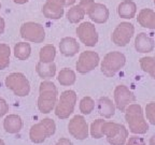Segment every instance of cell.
I'll return each instance as SVG.
<instances>
[{
	"instance_id": "cell-15",
	"label": "cell",
	"mask_w": 155,
	"mask_h": 145,
	"mask_svg": "<svg viewBox=\"0 0 155 145\" xmlns=\"http://www.w3.org/2000/svg\"><path fill=\"white\" fill-rule=\"evenodd\" d=\"M154 40L144 32H140L135 39V48L138 53H150L154 50Z\"/></svg>"
},
{
	"instance_id": "cell-27",
	"label": "cell",
	"mask_w": 155,
	"mask_h": 145,
	"mask_svg": "<svg viewBox=\"0 0 155 145\" xmlns=\"http://www.w3.org/2000/svg\"><path fill=\"white\" fill-rule=\"evenodd\" d=\"M140 66L144 72L149 73L150 76L155 80V56L153 57L147 56L140 58Z\"/></svg>"
},
{
	"instance_id": "cell-41",
	"label": "cell",
	"mask_w": 155,
	"mask_h": 145,
	"mask_svg": "<svg viewBox=\"0 0 155 145\" xmlns=\"http://www.w3.org/2000/svg\"><path fill=\"white\" fill-rule=\"evenodd\" d=\"M0 9H1V3H0Z\"/></svg>"
},
{
	"instance_id": "cell-21",
	"label": "cell",
	"mask_w": 155,
	"mask_h": 145,
	"mask_svg": "<svg viewBox=\"0 0 155 145\" xmlns=\"http://www.w3.org/2000/svg\"><path fill=\"white\" fill-rule=\"evenodd\" d=\"M36 71L38 75L43 80H48L54 77L56 73V65L54 61L52 63H42L39 61L36 66Z\"/></svg>"
},
{
	"instance_id": "cell-36",
	"label": "cell",
	"mask_w": 155,
	"mask_h": 145,
	"mask_svg": "<svg viewBox=\"0 0 155 145\" xmlns=\"http://www.w3.org/2000/svg\"><path fill=\"white\" fill-rule=\"evenodd\" d=\"M15 3H17V5H24V3L28 2L29 0H13Z\"/></svg>"
},
{
	"instance_id": "cell-3",
	"label": "cell",
	"mask_w": 155,
	"mask_h": 145,
	"mask_svg": "<svg viewBox=\"0 0 155 145\" xmlns=\"http://www.w3.org/2000/svg\"><path fill=\"white\" fill-rule=\"evenodd\" d=\"M101 130L110 145H125L128 138V130L122 124L104 121Z\"/></svg>"
},
{
	"instance_id": "cell-6",
	"label": "cell",
	"mask_w": 155,
	"mask_h": 145,
	"mask_svg": "<svg viewBox=\"0 0 155 145\" xmlns=\"http://www.w3.org/2000/svg\"><path fill=\"white\" fill-rule=\"evenodd\" d=\"M77 103V94L73 90H65L61 92L59 100L56 103L55 115L58 118L66 119L73 113Z\"/></svg>"
},
{
	"instance_id": "cell-7",
	"label": "cell",
	"mask_w": 155,
	"mask_h": 145,
	"mask_svg": "<svg viewBox=\"0 0 155 145\" xmlns=\"http://www.w3.org/2000/svg\"><path fill=\"white\" fill-rule=\"evenodd\" d=\"M5 84L17 97H26L30 92V84L23 73L14 72L5 77Z\"/></svg>"
},
{
	"instance_id": "cell-35",
	"label": "cell",
	"mask_w": 155,
	"mask_h": 145,
	"mask_svg": "<svg viewBox=\"0 0 155 145\" xmlns=\"http://www.w3.org/2000/svg\"><path fill=\"white\" fill-rule=\"evenodd\" d=\"M5 21H3V18L1 16H0V36L3 34V31H5Z\"/></svg>"
},
{
	"instance_id": "cell-2",
	"label": "cell",
	"mask_w": 155,
	"mask_h": 145,
	"mask_svg": "<svg viewBox=\"0 0 155 145\" xmlns=\"http://www.w3.org/2000/svg\"><path fill=\"white\" fill-rule=\"evenodd\" d=\"M58 90L53 82L43 81L40 84L38 98V109L43 114H48L53 111L57 103Z\"/></svg>"
},
{
	"instance_id": "cell-33",
	"label": "cell",
	"mask_w": 155,
	"mask_h": 145,
	"mask_svg": "<svg viewBox=\"0 0 155 145\" xmlns=\"http://www.w3.org/2000/svg\"><path fill=\"white\" fill-rule=\"evenodd\" d=\"M8 112H9V105H8L7 101L0 97V117L5 116Z\"/></svg>"
},
{
	"instance_id": "cell-13",
	"label": "cell",
	"mask_w": 155,
	"mask_h": 145,
	"mask_svg": "<svg viewBox=\"0 0 155 145\" xmlns=\"http://www.w3.org/2000/svg\"><path fill=\"white\" fill-rule=\"evenodd\" d=\"M77 34L84 45L93 47L98 42V34L95 26L90 22H84L78 26Z\"/></svg>"
},
{
	"instance_id": "cell-12",
	"label": "cell",
	"mask_w": 155,
	"mask_h": 145,
	"mask_svg": "<svg viewBox=\"0 0 155 145\" xmlns=\"http://www.w3.org/2000/svg\"><path fill=\"white\" fill-rule=\"evenodd\" d=\"M136 101V97L131 90L125 85H119L114 89V102L115 108L121 112H125L126 108Z\"/></svg>"
},
{
	"instance_id": "cell-40",
	"label": "cell",
	"mask_w": 155,
	"mask_h": 145,
	"mask_svg": "<svg viewBox=\"0 0 155 145\" xmlns=\"http://www.w3.org/2000/svg\"><path fill=\"white\" fill-rule=\"evenodd\" d=\"M153 2H154V5H155V0H153Z\"/></svg>"
},
{
	"instance_id": "cell-19",
	"label": "cell",
	"mask_w": 155,
	"mask_h": 145,
	"mask_svg": "<svg viewBox=\"0 0 155 145\" xmlns=\"http://www.w3.org/2000/svg\"><path fill=\"white\" fill-rule=\"evenodd\" d=\"M137 21L143 28L155 30V12L151 9H142L139 12Z\"/></svg>"
},
{
	"instance_id": "cell-11",
	"label": "cell",
	"mask_w": 155,
	"mask_h": 145,
	"mask_svg": "<svg viewBox=\"0 0 155 145\" xmlns=\"http://www.w3.org/2000/svg\"><path fill=\"white\" fill-rule=\"evenodd\" d=\"M99 55L96 52L93 51H85L81 53L79 60L77 61V70L81 74H85V73L91 72L94 70L97 66L99 65Z\"/></svg>"
},
{
	"instance_id": "cell-34",
	"label": "cell",
	"mask_w": 155,
	"mask_h": 145,
	"mask_svg": "<svg viewBox=\"0 0 155 145\" xmlns=\"http://www.w3.org/2000/svg\"><path fill=\"white\" fill-rule=\"evenodd\" d=\"M55 145H73V144H72V142L69 140V139L63 138V139H59V140L56 142Z\"/></svg>"
},
{
	"instance_id": "cell-25",
	"label": "cell",
	"mask_w": 155,
	"mask_h": 145,
	"mask_svg": "<svg viewBox=\"0 0 155 145\" xmlns=\"http://www.w3.org/2000/svg\"><path fill=\"white\" fill-rule=\"evenodd\" d=\"M85 14H86L85 10L80 5H78L72 7L71 9H69V11L67 13V18L71 24H77V23L81 22L84 18Z\"/></svg>"
},
{
	"instance_id": "cell-31",
	"label": "cell",
	"mask_w": 155,
	"mask_h": 145,
	"mask_svg": "<svg viewBox=\"0 0 155 145\" xmlns=\"http://www.w3.org/2000/svg\"><path fill=\"white\" fill-rule=\"evenodd\" d=\"M145 115L150 124L155 126V102H150L145 106Z\"/></svg>"
},
{
	"instance_id": "cell-18",
	"label": "cell",
	"mask_w": 155,
	"mask_h": 145,
	"mask_svg": "<svg viewBox=\"0 0 155 145\" xmlns=\"http://www.w3.org/2000/svg\"><path fill=\"white\" fill-rule=\"evenodd\" d=\"M3 128L8 133H11V134L18 133L23 128V121L21 116L16 114L8 115L3 121Z\"/></svg>"
},
{
	"instance_id": "cell-16",
	"label": "cell",
	"mask_w": 155,
	"mask_h": 145,
	"mask_svg": "<svg viewBox=\"0 0 155 145\" xmlns=\"http://www.w3.org/2000/svg\"><path fill=\"white\" fill-rule=\"evenodd\" d=\"M80 50V45L74 38L71 37H66L61 39L59 43V51L66 57H72Z\"/></svg>"
},
{
	"instance_id": "cell-29",
	"label": "cell",
	"mask_w": 155,
	"mask_h": 145,
	"mask_svg": "<svg viewBox=\"0 0 155 145\" xmlns=\"http://www.w3.org/2000/svg\"><path fill=\"white\" fill-rule=\"evenodd\" d=\"M95 109V101L91 97H84L80 101V111L84 115L91 114Z\"/></svg>"
},
{
	"instance_id": "cell-39",
	"label": "cell",
	"mask_w": 155,
	"mask_h": 145,
	"mask_svg": "<svg viewBox=\"0 0 155 145\" xmlns=\"http://www.w3.org/2000/svg\"><path fill=\"white\" fill-rule=\"evenodd\" d=\"M0 145H5V142H3V140H1V139H0Z\"/></svg>"
},
{
	"instance_id": "cell-32",
	"label": "cell",
	"mask_w": 155,
	"mask_h": 145,
	"mask_svg": "<svg viewBox=\"0 0 155 145\" xmlns=\"http://www.w3.org/2000/svg\"><path fill=\"white\" fill-rule=\"evenodd\" d=\"M125 145H145V141L142 138H139L137 135H133L127 138Z\"/></svg>"
},
{
	"instance_id": "cell-5",
	"label": "cell",
	"mask_w": 155,
	"mask_h": 145,
	"mask_svg": "<svg viewBox=\"0 0 155 145\" xmlns=\"http://www.w3.org/2000/svg\"><path fill=\"white\" fill-rule=\"evenodd\" d=\"M126 63V57L121 52H110L101 61V72L107 77H112L121 70Z\"/></svg>"
},
{
	"instance_id": "cell-38",
	"label": "cell",
	"mask_w": 155,
	"mask_h": 145,
	"mask_svg": "<svg viewBox=\"0 0 155 145\" xmlns=\"http://www.w3.org/2000/svg\"><path fill=\"white\" fill-rule=\"evenodd\" d=\"M149 145H155V134L151 137L150 141H149Z\"/></svg>"
},
{
	"instance_id": "cell-22",
	"label": "cell",
	"mask_w": 155,
	"mask_h": 145,
	"mask_svg": "<svg viewBox=\"0 0 155 145\" xmlns=\"http://www.w3.org/2000/svg\"><path fill=\"white\" fill-rule=\"evenodd\" d=\"M136 12H137V5L131 0H124L117 7V14L122 18L131 19L135 17Z\"/></svg>"
},
{
	"instance_id": "cell-28",
	"label": "cell",
	"mask_w": 155,
	"mask_h": 145,
	"mask_svg": "<svg viewBox=\"0 0 155 145\" xmlns=\"http://www.w3.org/2000/svg\"><path fill=\"white\" fill-rule=\"evenodd\" d=\"M11 50L8 44H0V70H5L10 65Z\"/></svg>"
},
{
	"instance_id": "cell-14",
	"label": "cell",
	"mask_w": 155,
	"mask_h": 145,
	"mask_svg": "<svg viewBox=\"0 0 155 145\" xmlns=\"http://www.w3.org/2000/svg\"><path fill=\"white\" fill-rule=\"evenodd\" d=\"M87 15L93 22L97 24H104L109 18V10L102 3L94 2L87 11Z\"/></svg>"
},
{
	"instance_id": "cell-37",
	"label": "cell",
	"mask_w": 155,
	"mask_h": 145,
	"mask_svg": "<svg viewBox=\"0 0 155 145\" xmlns=\"http://www.w3.org/2000/svg\"><path fill=\"white\" fill-rule=\"evenodd\" d=\"M75 2V0H66V7H70Z\"/></svg>"
},
{
	"instance_id": "cell-10",
	"label": "cell",
	"mask_w": 155,
	"mask_h": 145,
	"mask_svg": "<svg viewBox=\"0 0 155 145\" xmlns=\"http://www.w3.org/2000/svg\"><path fill=\"white\" fill-rule=\"evenodd\" d=\"M68 131L77 140H85L90 134V128L85 121L84 116L75 115L68 124Z\"/></svg>"
},
{
	"instance_id": "cell-23",
	"label": "cell",
	"mask_w": 155,
	"mask_h": 145,
	"mask_svg": "<svg viewBox=\"0 0 155 145\" xmlns=\"http://www.w3.org/2000/svg\"><path fill=\"white\" fill-rule=\"evenodd\" d=\"M75 73L73 70L69 69V68H64L59 71L57 76V81L61 86H71L75 83Z\"/></svg>"
},
{
	"instance_id": "cell-1",
	"label": "cell",
	"mask_w": 155,
	"mask_h": 145,
	"mask_svg": "<svg viewBox=\"0 0 155 145\" xmlns=\"http://www.w3.org/2000/svg\"><path fill=\"white\" fill-rule=\"evenodd\" d=\"M125 121L129 131L135 134H144L149 130V124L144 119L140 104L131 103L125 110Z\"/></svg>"
},
{
	"instance_id": "cell-24",
	"label": "cell",
	"mask_w": 155,
	"mask_h": 145,
	"mask_svg": "<svg viewBox=\"0 0 155 145\" xmlns=\"http://www.w3.org/2000/svg\"><path fill=\"white\" fill-rule=\"evenodd\" d=\"M31 53V46L27 42H19L14 46V56L19 60L28 59Z\"/></svg>"
},
{
	"instance_id": "cell-17",
	"label": "cell",
	"mask_w": 155,
	"mask_h": 145,
	"mask_svg": "<svg viewBox=\"0 0 155 145\" xmlns=\"http://www.w3.org/2000/svg\"><path fill=\"white\" fill-rule=\"evenodd\" d=\"M115 104L108 97H100L97 101V110L100 116L104 118H111L115 114Z\"/></svg>"
},
{
	"instance_id": "cell-9",
	"label": "cell",
	"mask_w": 155,
	"mask_h": 145,
	"mask_svg": "<svg viewBox=\"0 0 155 145\" xmlns=\"http://www.w3.org/2000/svg\"><path fill=\"white\" fill-rule=\"evenodd\" d=\"M135 32V27L133 24L127 22L121 23L116 26L112 34V42L117 46H126L129 43Z\"/></svg>"
},
{
	"instance_id": "cell-4",
	"label": "cell",
	"mask_w": 155,
	"mask_h": 145,
	"mask_svg": "<svg viewBox=\"0 0 155 145\" xmlns=\"http://www.w3.org/2000/svg\"><path fill=\"white\" fill-rule=\"evenodd\" d=\"M56 131V124L52 118H43L39 123L31 126L29 130V138L35 144L43 143L48 138L52 137Z\"/></svg>"
},
{
	"instance_id": "cell-30",
	"label": "cell",
	"mask_w": 155,
	"mask_h": 145,
	"mask_svg": "<svg viewBox=\"0 0 155 145\" xmlns=\"http://www.w3.org/2000/svg\"><path fill=\"white\" fill-rule=\"evenodd\" d=\"M104 121H104V119H101V118L96 119L95 121H93L92 125H91V127H90V133H91V135H92V138H94V139L104 138L101 127H102V124H104Z\"/></svg>"
},
{
	"instance_id": "cell-26",
	"label": "cell",
	"mask_w": 155,
	"mask_h": 145,
	"mask_svg": "<svg viewBox=\"0 0 155 145\" xmlns=\"http://www.w3.org/2000/svg\"><path fill=\"white\" fill-rule=\"evenodd\" d=\"M40 61L42 63H52L55 59L56 56V48L53 44H46L40 50Z\"/></svg>"
},
{
	"instance_id": "cell-20",
	"label": "cell",
	"mask_w": 155,
	"mask_h": 145,
	"mask_svg": "<svg viewBox=\"0 0 155 145\" xmlns=\"http://www.w3.org/2000/svg\"><path fill=\"white\" fill-rule=\"evenodd\" d=\"M42 13L46 18L59 19L64 15V8L51 1H46L42 8Z\"/></svg>"
},
{
	"instance_id": "cell-8",
	"label": "cell",
	"mask_w": 155,
	"mask_h": 145,
	"mask_svg": "<svg viewBox=\"0 0 155 145\" xmlns=\"http://www.w3.org/2000/svg\"><path fill=\"white\" fill-rule=\"evenodd\" d=\"M21 36L26 41L34 43H41L45 39V31L42 25L38 23L28 22L25 23L21 27Z\"/></svg>"
}]
</instances>
